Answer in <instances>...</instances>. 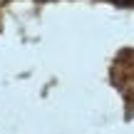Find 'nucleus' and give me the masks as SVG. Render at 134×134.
Masks as SVG:
<instances>
[]
</instances>
